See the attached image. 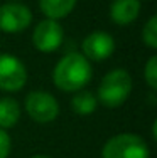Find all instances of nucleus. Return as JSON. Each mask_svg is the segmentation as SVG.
<instances>
[{
  "label": "nucleus",
  "instance_id": "obj_4",
  "mask_svg": "<svg viewBox=\"0 0 157 158\" xmlns=\"http://www.w3.org/2000/svg\"><path fill=\"white\" fill-rule=\"evenodd\" d=\"M24 106L31 119L36 123H51L59 114V104L52 94L47 91H32L25 96Z\"/></svg>",
  "mask_w": 157,
  "mask_h": 158
},
{
  "label": "nucleus",
  "instance_id": "obj_14",
  "mask_svg": "<svg viewBox=\"0 0 157 158\" xmlns=\"http://www.w3.org/2000/svg\"><path fill=\"white\" fill-rule=\"evenodd\" d=\"M144 77H145V82L149 84V88L152 91L157 89V57L152 56L150 59L147 61L144 67Z\"/></svg>",
  "mask_w": 157,
  "mask_h": 158
},
{
  "label": "nucleus",
  "instance_id": "obj_9",
  "mask_svg": "<svg viewBox=\"0 0 157 158\" xmlns=\"http://www.w3.org/2000/svg\"><path fill=\"white\" fill-rule=\"evenodd\" d=\"M140 0H113L110 7V19L117 25H129L139 17Z\"/></svg>",
  "mask_w": 157,
  "mask_h": 158
},
{
  "label": "nucleus",
  "instance_id": "obj_17",
  "mask_svg": "<svg viewBox=\"0 0 157 158\" xmlns=\"http://www.w3.org/2000/svg\"><path fill=\"white\" fill-rule=\"evenodd\" d=\"M12 2H17V0H12Z\"/></svg>",
  "mask_w": 157,
  "mask_h": 158
},
{
  "label": "nucleus",
  "instance_id": "obj_16",
  "mask_svg": "<svg viewBox=\"0 0 157 158\" xmlns=\"http://www.w3.org/2000/svg\"><path fill=\"white\" fill-rule=\"evenodd\" d=\"M31 158H51V156H47V155H34V156H31Z\"/></svg>",
  "mask_w": 157,
  "mask_h": 158
},
{
  "label": "nucleus",
  "instance_id": "obj_11",
  "mask_svg": "<svg viewBox=\"0 0 157 158\" xmlns=\"http://www.w3.org/2000/svg\"><path fill=\"white\" fill-rule=\"evenodd\" d=\"M96 106H98L96 94H93L91 91H86V89L76 91L73 99H71V110L76 113V114H81V116L95 113Z\"/></svg>",
  "mask_w": 157,
  "mask_h": 158
},
{
  "label": "nucleus",
  "instance_id": "obj_13",
  "mask_svg": "<svg viewBox=\"0 0 157 158\" xmlns=\"http://www.w3.org/2000/svg\"><path fill=\"white\" fill-rule=\"evenodd\" d=\"M142 40L149 49H157V17L152 15L144 25L142 31Z\"/></svg>",
  "mask_w": 157,
  "mask_h": 158
},
{
  "label": "nucleus",
  "instance_id": "obj_10",
  "mask_svg": "<svg viewBox=\"0 0 157 158\" xmlns=\"http://www.w3.org/2000/svg\"><path fill=\"white\" fill-rule=\"evenodd\" d=\"M78 0H39L41 12L47 19L59 20V19L68 17L73 9L76 7Z\"/></svg>",
  "mask_w": 157,
  "mask_h": 158
},
{
  "label": "nucleus",
  "instance_id": "obj_1",
  "mask_svg": "<svg viewBox=\"0 0 157 158\" xmlns=\"http://www.w3.org/2000/svg\"><path fill=\"white\" fill-rule=\"evenodd\" d=\"M93 69L89 61L80 52H69L58 61L52 73V81L56 88L64 93L81 91L89 82Z\"/></svg>",
  "mask_w": 157,
  "mask_h": 158
},
{
  "label": "nucleus",
  "instance_id": "obj_3",
  "mask_svg": "<svg viewBox=\"0 0 157 158\" xmlns=\"http://www.w3.org/2000/svg\"><path fill=\"white\" fill-rule=\"evenodd\" d=\"M147 143L132 133H122L110 138L102 150V158H149Z\"/></svg>",
  "mask_w": 157,
  "mask_h": 158
},
{
  "label": "nucleus",
  "instance_id": "obj_15",
  "mask_svg": "<svg viewBox=\"0 0 157 158\" xmlns=\"http://www.w3.org/2000/svg\"><path fill=\"white\" fill-rule=\"evenodd\" d=\"M12 148V140H10L9 133L0 128V158H7Z\"/></svg>",
  "mask_w": 157,
  "mask_h": 158
},
{
  "label": "nucleus",
  "instance_id": "obj_8",
  "mask_svg": "<svg viewBox=\"0 0 157 158\" xmlns=\"http://www.w3.org/2000/svg\"><path fill=\"white\" fill-rule=\"evenodd\" d=\"M81 49H83V56L88 59V61H105L108 59L115 51V39L110 35L108 32L103 31H96L88 34L83 39V44H81Z\"/></svg>",
  "mask_w": 157,
  "mask_h": 158
},
{
  "label": "nucleus",
  "instance_id": "obj_6",
  "mask_svg": "<svg viewBox=\"0 0 157 158\" xmlns=\"http://www.w3.org/2000/svg\"><path fill=\"white\" fill-rule=\"evenodd\" d=\"M63 39H64V31H63L61 24L52 19L39 22L32 34V44L39 52L49 54L61 47Z\"/></svg>",
  "mask_w": 157,
  "mask_h": 158
},
{
  "label": "nucleus",
  "instance_id": "obj_12",
  "mask_svg": "<svg viewBox=\"0 0 157 158\" xmlns=\"http://www.w3.org/2000/svg\"><path fill=\"white\" fill-rule=\"evenodd\" d=\"M20 118V106L14 98H2L0 99V128L7 130L17 125Z\"/></svg>",
  "mask_w": 157,
  "mask_h": 158
},
{
  "label": "nucleus",
  "instance_id": "obj_2",
  "mask_svg": "<svg viewBox=\"0 0 157 158\" xmlns=\"http://www.w3.org/2000/svg\"><path fill=\"white\" fill-rule=\"evenodd\" d=\"M132 93V76L125 69H113L107 74L98 86L96 99L105 108H118L129 99Z\"/></svg>",
  "mask_w": 157,
  "mask_h": 158
},
{
  "label": "nucleus",
  "instance_id": "obj_5",
  "mask_svg": "<svg viewBox=\"0 0 157 158\" xmlns=\"http://www.w3.org/2000/svg\"><path fill=\"white\" fill-rule=\"evenodd\" d=\"M27 82L24 62L12 54H0V89L15 93Z\"/></svg>",
  "mask_w": 157,
  "mask_h": 158
},
{
  "label": "nucleus",
  "instance_id": "obj_7",
  "mask_svg": "<svg viewBox=\"0 0 157 158\" xmlns=\"http://www.w3.org/2000/svg\"><path fill=\"white\" fill-rule=\"evenodd\" d=\"M32 12L27 5L19 2H9L0 7V31L7 34L22 32L31 25Z\"/></svg>",
  "mask_w": 157,
  "mask_h": 158
}]
</instances>
